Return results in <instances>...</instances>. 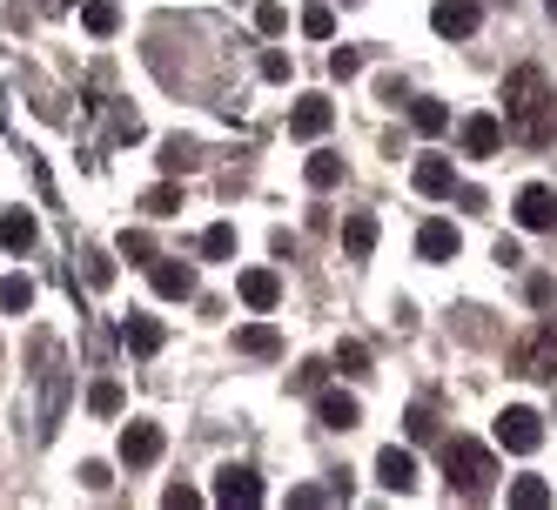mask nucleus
I'll return each mask as SVG.
<instances>
[{
    "mask_svg": "<svg viewBox=\"0 0 557 510\" xmlns=\"http://www.w3.org/2000/svg\"><path fill=\"white\" fill-rule=\"evenodd\" d=\"M504 135H517L524 148H550L557 141V95L537 67H517L504 82Z\"/></svg>",
    "mask_w": 557,
    "mask_h": 510,
    "instance_id": "nucleus-1",
    "label": "nucleus"
},
{
    "mask_svg": "<svg viewBox=\"0 0 557 510\" xmlns=\"http://www.w3.org/2000/svg\"><path fill=\"white\" fill-rule=\"evenodd\" d=\"M444 477H450V490H457L463 503H484V497L497 490V463H491L484 444L450 437V444H444Z\"/></svg>",
    "mask_w": 557,
    "mask_h": 510,
    "instance_id": "nucleus-2",
    "label": "nucleus"
},
{
    "mask_svg": "<svg viewBox=\"0 0 557 510\" xmlns=\"http://www.w3.org/2000/svg\"><path fill=\"white\" fill-rule=\"evenodd\" d=\"M497 444H504V450H517V457H531V450L544 444V416H537V410H524V403H510V410L497 416Z\"/></svg>",
    "mask_w": 557,
    "mask_h": 510,
    "instance_id": "nucleus-3",
    "label": "nucleus"
},
{
    "mask_svg": "<svg viewBox=\"0 0 557 510\" xmlns=\"http://www.w3.org/2000/svg\"><path fill=\"white\" fill-rule=\"evenodd\" d=\"M517 376H557V329L550 323H537L517 343Z\"/></svg>",
    "mask_w": 557,
    "mask_h": 510,
    "instance_id": "nucleus-4",
    "label": "nucleus"
},
{
    "mask_svg": "<svg viewBox=\"0 0 557 510\" xmlns=\"http://www.w3.org/2000/svg\"><path fill=\"white\" fill-rule=\"evenodd\" d=\"M215 503H228V510H256V503H262V477H256V470H243V463H228L222 477H215Z\"/></svg>",
    "mask_w": 557,
    "mask_h": 510,
    "instance_id": "nucleus-5",
    "label": "nucleus"
},
{
    "mask_svg": "<svg viewBox=\"0 0 557 510\" xmlns=\"http://www.w3.org/2000/svg\"><path fill=\"white\" fill-rule=\"evenodd\" d=\"M517 222H524L531 235L557 228V188H544V182H531V188H517Z\"/></svg>",
    "mask_w": 557,
    "mask_h": 510,
    "instance_id": "nucleus-6",
    "label": "nucleus"
},
{
    "mask_svg": "<svg viewBox=\"0 0 557 510\" xmlns=\"http://www.w3.org/2000/svg\"><path fill=\"white\" fill-rule=\"evenodd\" d=\"M162 444H169L162 423H128V430H122V463H128V470H148L154 457H162Z\"/></svg>",
    "mask_w": 557,
    "mask_h": 510,
    "instance_id": "nucleus-7",
    "label": "nucleus"
},
{
    "mask_svg": "<svg viewBox=\"0 0 557 510\" xmlns=\"http://www.w3.org/2000/svg\"><path fill=\"white\" fill-rule=\"evenodd\" d=\"M476 21H484V14H476V0H436V8H430V27L444 34V41H463V34H476Z\"/></svg>",
    "mask_w": 557,
    "mask_h": 510,
    "instance_id": "nucleus-8",
    "label": "nucleus"
},
{
    "mask_svg": "<svg viewBox=\"0 0 557 510\" xmlns=\"http://www.w3.org/2000/svg\"><path fill=\"white\" fill-rule=\"evenodd\" d=\"M330 122H336V108H330L323 95H302V101L289 108V135H296V141H315V135H330Z\"/></svg>",
    "mask_w": 557,
    "mask_h": 510,
    "instance_id": "nucleus-9",
    "label": "nucleus"
},
{
    "mask_svg": "<svg viewBox=\"0 0 557 510\" xmlns=\"http://www.w3.org/2000/svg\"><path fill=\"white\" fill-rule=\"evenodd\" d=\"M148 283H154V296H162V302H188L195 296V269L188 262H148Z\"/></svg>",
    "mask_w": 557,
    "mask_h": 510,
    "instance_id": "nucleus-10",
    "label": "nucleus"
},
{
    "mask_svg": "<svg viewBox=\"0 0 557 510\" xmlns=\"http://www.w3.org/2000/svg\"><path fill=\"white\" fill-rule=\"evenodd\" d=\"M235 289H243V302L256 309V316H269V309L283 302V276H275V269H243V283H235Z\"/></svg>",
    "mask_w": 557,
    "mask_h": 510,
    "instance_id": "nucleus-11",
    "label": "nucleus"
},
{
    "mask_svg": "<svg viewBox=\"0 0 557 510\" xmlns=\"http://www.w3.org/2000/svg\"><path fill=\"white\" fill-rule=\"evenodd\" d=\"M457 141H463V154H497L504 148V122L497 114H470V122L457 128Z\"/></svg>",
    "mask_w": 557,
    "mask_h": 510,
    "instance_id": "nucleus-12",
    "label": "nucleus"
},
{
    "mask_svg": "<svg viewBox=\"0 0 557 510\" xmlns=\"http://www.w3.org/2000/svg\"><path fill=\"white\" fill-rule=\"evenodd\" d=\"M457 249H463V235H457L450 222H423V228H417V256H423V262H450Z\"/></svg>",
    "mask_w": 557,
    "mask_h": 510,
    "instance_id": "nucleus-13",
    "label": "nucleus"
},
{
    "mask_svg": "<svg viewBox=\"0 0 557 510\" xmlns=\"http://www.w3.org/2000/svg\"><path fill=\"white\" fill-rule=\"evenodd\" d=\"M315 416H323V430H356L363 423V403L343 397V389H323V397H315Z\"/></svg>",
    "mask_w": 557,
    "mask_h": 510,
    "instance_id": "nucleus-14",
    "label": "nucleus"
},
{
    "mask_svg": "<svg viewBox=\"0 0 557 510\" xmlns=\"http://www.w3.org/2000/svg\"><path fill=\"white\" fill-rule=\"evenodd\" d=\"M376 477H383V490H410V484H417V457L389 444V450L376 457Z\"/></svg>",
    "mask_w": 557,
    "mask_h": 510,
    "instance_id": "nucleus-15",
    "label": "nucleus"
},
{
    "mask_svg": "<svg viewBox=\"0 0 557 510\" xmlns=\"http://www.w3.org/2000/svg\"><path fill=\"white\" fill-rule=\"evenodd\" d=\"M410 182H417V195H450V188H457V175H450V162H444V154H423Z\"/></svg>",
    "mask_w": 557,
    "mask_h": 510,
    "instance_id": "nucleus-16",
    "label": "nucleus"
},
{
    "mask_svg": "<svg viewBox=\"0 0 557 510\" xmlns=\"http://www.w3.org/2000/svg\"><path fill=\"white\" fill-rule=\"evenodd\" d=\"M122 343L135 349V357H154V349H162V323H154V316H128L122 323Z\"/></svg>",
    "mask_w": 557,
    "mask_h": 510,
    "instance_id": "nucleus-17",
    "label": "nucleus"
},
{
    "mask_svg": "<svg viewBox=\"0 0 557 510\" xmlns=\"http://www.w3.org/2000/svg\"><path fill=\"white\" fill-rule=\"evenodd\" d=\"M343 249H349L356 262H370V249H376V215H349V222H343Z\"/></svg>",
    "mask_w": 557,
    "mask_h": 510,
    "instance_id": "nucleus-18",
    "label": "nucleus"
},
{
    "mask_svg": "<svg viewBox=\"0 0 557 510\" xmlns=\"http://www.w3.org/2000/svg\"><path fill=\"white\" fill-rule=\"evenodd\" d=\"M235 349H243V357H283V336L269 323H249V329H235Z\"/></svg>",
    "mask_w": 557,
    "mask_h": 510,
    "instance_id": "nucleus-19",
    "label": "nucleus"
},
{
    "mask_svg": "<svg viewBox=\"0 0 557 510\" xmlns=\"http://www.w3.org/2000/svg\"><path fill=\"white\" fill-rule=\"evenodd\" d=\"M34 235H41V228H34V215H27V209H8V215H0V249H14V256H21Z\"/></svg>",
    "mask_w": 557,
    "mask_h": 510,
    "instance_id": "nucleus-20",
    "label": "nucleus"
},
{
    "mask_svg": "<svg viewBox=\"0 0 557 510\" xmlns=\"http://www.w3.org/2000/svg\"><path fill=\"white\" fill-rule=\"evenodd\" d=\"M141 209H148L154 222H162V215H175V209H182V188H175V182H154V188H141Z\"/></svg>",
    "mask_w": 557,
    "mask_h": 510,
    "instance_id": "nucleus-21",
    "label": "nucleus"
},
{
    "mask_svg": "<svg viewBox=\"0 0 557 510\" xmlns=\"http://www.w3.org/2000/svg\"><path fill=\"white\" fill-rule=\"evenodd\" d=\"M410 128H417V135H444V128H450L444 101H410Z\"/></svg>",
    "mask_w": 557,
    "mask_h": 510,
    "instance_id": "nucleus-22",
    "label": "nucleus"
},
{
    "mask_svg": "<svg viewBox=\"0 0 557 510\" xmlns=\"http://www.w3.org/2000/svg\"><path fill=\"white\" fill-rule=\"evenodd\" d=\"M302 175H309V188H336L343 182V154H309Z\"/></svg>",
    "mask_w": 557,
    "mask_h": 510,
    "instance_id": "nucleus-23",
    "label": "nucleus"
},
{
    "mask_svg": "<svg viewBox=\"0 0 557 510\" xmlns=\"http://www.w3.org/2000/svg\"><path fill=\"white\" fill-rule=\"evenodd\" d=\"M82 27H88V34H114V27H122V8H114V0H88V8H82Z\"/></svg>",
    "mask_w": 557,
    "mask_h": 510,
    "instance_id": "nucleus-24",
    "label": "nucleus"
},
{
    "mask_svg": "<svg viewBox=\"0 0 557 510\" xmlns=\"http://www.w3.org/2000/svg\"><path fill=\"white\" fill-rule=\"evenodd\" d=\"M510 503H517V510H544V503H550V484H544V477H517V484H510Z\"/></svg>",
    "mask_w": 557,
    "mask_h": 510,
    "instance_id": "nucleus-25",
    "label": "nucleus"
},
{
    "mask_svg": "<svg viewBox=\"0 0 557 510\" xmlns=\"http://www.w3.org/2000/svg\"><path fill=\"white\" fill-rule=\"evenodd\" d=\"M202 256H209V262H228V256H235V228H228V222L202 228Z\"/></svg>",
    "mask_w": 557,
    "mask_h": 510,
    "instance_id": "nucleus-26",
    "label": "nucleus"
},
{
    "mask_svg": "<svg viewBox=\"0 0 557 510\" xmlns=\"http://www.w3.org/2000/svg\"><path fill=\"white\" fill-rule=\"evenodd\" d=\"M27 302H34V283H27V276H8V283H0V309H8V316H21Z\"/></svg>",
    "mask_w": 557,
    "mask_h": 510,
    "instance_id": "nucleus-27",
    "label": "nucleus"
},
{
    "mask_svg": "<svg viewBox=\"0 0 557 510\" xmlns=\"http://www.w3.org/2000/svg\"><path fill=\"white\" fill-rule=\"evenodd\" d=\"M302 34H309V41H330V34H336V14L323 8V0H315V8H302Z\"/></svg>",
    "mask_w": 557,
    "mask_h": 510,
    "instance_id": "nucleus-28",
    "label": "nucleus"
},
{
    "mask_svg": "<svg viewBox=\"0 0 557 510\" xmlns=\"http://www.w3.org/2000/svg\"><path fill=\"white\" fill-rule=\"evenodd\" d=\"M88 410H95V416H122V389H114V383H95V389H88Z\"/></svg>",
    "mask_w": 557,
    "mask_h": 510,
    "instance_id": "nucleus-29",
    "label": "nucleus"
},
{
    "mask_svg": "<svg viewBox=\"0 0 557 510\" xmlns=\"http://www.w3.org/2000/svg\"><path fill=\"white\" fill-rule=\"evenodd\" d=\"M336 370H343V376H363V370H370V349H363V343H343V349H336Z\"/></svg>",
    "mask_w": 557,
    "mask_h": 510,
    "instance_id": "nucleus-30",
    "label": "nucleus"
},
{
    "mask_svg": "<svg viewBox=\"0 0 557 510\" xmlns=\"http://www.w3.org/2000/svg\"><path fill=\"white\" fill-rule=\"evenodd\" d=\"M122 256H128V262H154V242H148V228H128V235H122Z\"/></svg>",
    "mask_w": 557,
    "mask_h": 510,
    "instance_id": "nucleus-31",
    "label": "nucleus"
},
{
    "mask_svg": "<svg viewBox=\"0 0 557 510\" xmlns=\"http://www.w3.org/2000/svg\"><path fill=\"white\" fill-rule=\"evenodd\" d=\"M283 27H289V14L275 8V0H262V8H256V34H283Z\"/></svg>",
    "mask_w": 557,
    "mask_h": 510,
    "instance_id": "nucleus-32",
    "label": "nucleus"
},
{
    "mask_svg": "<svg viewBox=\"0 0 557 510\" xmlns=\"http://www.w3.org/2000/svg\"><path fill=\"white\" fill-rule=\"evenodd\" d=\"M410 437H417V444H423V437H436V416H430V410H423V403H417V410H410Z\"/></svg>",
    "mask_w": 557,
    "mask_h": 510,
    "instance_id": "nucleus-33",
    "label": "nucleus"
},
{
    "mask_svg": "<svg viewBox=\"0 0 557 510\" xmlns=\"http://www.w3.org/2000/svg\"><path fill=\"white\" fill-rule=\"evenodd\" d=\"M356 67H363V61H356L349 48H336V54H330V74H336V82H349V74H356Z\"/></svg>",
    "mask_w": 557,
    "mask_h": 510,
    "instance_id": "nucleus-34",
    "label": "nucleus"
},
{
    "mask_svg": "<svg viewBox=\"0 0 557 510\" xmlns=\"http://www.w3.org/2000/svg\"><path fill=\"white\" fill-rule=\"evenodd\" d=\"M289 383H296V389H323V363H302Z\"/></svg>",
    "mask_w": 557,
    "mask_h": 510,
    "instance_id": "nucleus-35",
    "label": "nucleus"
},
{
    "mask_svg": "<svg viewBox=\"0 0 557 510\" xmlns=\"http://www.w3.org/2000/svg\"><path fill=\"white\" fill-rule=\"evenodd\" d=\"M162 503H169V510H195V503H202V497H195V490H182V484H175V490H169Z\"/></svg>",
    "mask_w": 557,
    "mask_h": 510,
    "instance_id": "nucleus-36",
    "label": "nucleus"
},
{
    "mask_svg": "<svg viewBox=\"0 0 557 510\" xmlns=\"http://www.w3.org/2000/svg\"><path fill=\"white\" fill-rule=\"evenodd\" d=\"M550 21H557V0H550Z\"/></svg>",
    "mask_w": 557,
    "mask_h": 510,
    "instance_id": "nucleus-37",
    "label": "nucleus"
}]
</instances>
